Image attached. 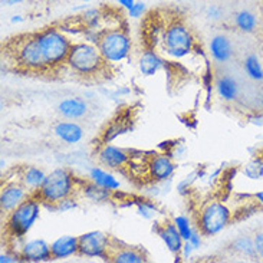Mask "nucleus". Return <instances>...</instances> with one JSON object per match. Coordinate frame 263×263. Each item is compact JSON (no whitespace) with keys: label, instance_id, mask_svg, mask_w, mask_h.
Returning a JSON list of instances; mask_svg holds the SVG:
<instances>
[{"label":"nucleus","instance_id":"1","mask_svg":"<svg viewBox=\"0 0 263 263\" xmlns=\"http://www.w3.org/2000/svg\"><path fill=\"white\" fill-rule=\"evenodd\" d=\"M3 61H6V65L12 68V71L22 75L52 77L37 41V32L7 39L3 43Z\"/></svg>","mask_w":263,"mask_h":263},{"label":"nucleus","instance_id":"2","mask_svg":"<svg viewBox=\"0 0 263 263\" xmlns=\"http://www.w3.org/2000/svg\"><path fill=\"white\" fill-rule=\"evenodd\" d=\"M66 68L78 78L84 81H104L111 72V62H108L95 43L72 42L69 57L66 59Z\"/></svg>","mask_w":263,"mask_h":263},{"label":"nucleus","instance_id":"3","mask_svg":"<svg viewBox=\"0 0 263 263\" xmlns=\"http://www.w3.org/2000/svg\"><path fill=\"white\" fill-rule=\"evenodd\" d=\"M30 196L46 209L55 210L61 201L77 196V176L66 168H57L46 174L42 185Z\"/></svg>","mask_w":263,"mask_h":263},{"label":"nucleus","instance_id":"4","mask_svg":"<svg viewBox=\"0 0 263 263\" xmlns=\"http://www.w3.org/2000/svg\"><path fill=\"white\" fill-rule=\"evenodd\" d=\"M37 41L45 62L52 75H58L66 68V59L71 52L72 41L59 28H46L37 32Z\"/></svg>","mask_w":263,"mask_h":263},{"label":"nucleus","instance_id":"5","mask_svg":"<svg viewBox=\"0 0 263 263\" xmlns=\"http://www.w3.org/2000/svg\"><path fill=\"white\" fill-rule=\"evenodd\" d=\"M194 216V228L199 230L201 236H210L220 233L223 229L229 226V223L233 220V213L229 209L226 203L219 200H209L204 201L197 209Z\"/></svg>","mask_w":263,"mask_h":263},{"label":"nucleus","instance_id":"6","mask_svg":"<svg viewBox=\"0 0 263 263\" xmlns=\"http://www.w3.org/2000/svg\"><path fill=\"white\" fill-rule=\"evenodd\" d=\"M41 203L33 197L29 196L28 199L10 213L6 214L5 220V235L10 239H22L28 233L30 229L33 228L36 220L39 219L41 214Z\"/></svg>","mask_w":263,"mask_h":263},{"label":"nucleus","instance_id":"7","mask_svg":"<svg viewBox=\"0 0 263 263\" xmlns=\"http://www.w3.org/2000/svg\"><path fill=\"white\" fill-rule=\"evenodd\" d=\"M95 45L98 46L104 58L111 64H117L127 59L131 52V37L128 30L121 26L101 30Z\"/></svg>","mask_w":263,"mask_h":263},{"label":"nucleus","instance_id":"8","mask_svg":"<svg viewBox=\"0 0 263 263\" xmlns=\"http://www.w3.org/2000/svg\"><path fill=\"white\" fill-rule=\"evenodd\" d=\"M95 158L102 167H107L108 170L118 171L124 174L131 160V151L111 145L109 142L98 144L97 151H95Z\"/></svg>","mask_w":263,"mask_h":263},{"label":"nucleus","instance_id":"9","mask_svg":"<svg viewBox=\"0 0 263 263\" xmlns=\"http://www.w3.org/2000/svg\"><path fill=\"white\" fill-rule=\"evenodd\" d=\"M79 250L78 255L85 257H101L108 259V252L111 246V236L102 232H88L78 236Z\"/></svg>","mask_w":263,"mask_h":263},{"label":"nucleus","instance_id":"10","mask_svg":"<svg viewBox=\"0 0 263 263\" xmlns=\"http://www.w3.org/2000/svg\"><path fill=\"white\" fill-rule=\"evenodd\" d=\"M30 196L29 190L22 184L19 180L5 178L2 184V194H0V209L2 213L9 214L12 210L23 203Z\"/></svg>","mask_w":263,"mask_h":263},{"label":"nucleus","instance_id":"11","mask_svg":"<svg viewBox=\"0 0 263 263\" xmlns=\"http://www.w3.org/2000/svg\"><path fill=\"white\" fill-rule=\"evenodd\" d=\"M107 260L114 263H142L147 262V255L141 248L127 245L111 236V246Z\"/></svg>","mask_w":263,"mask_h":263},{"label":"nucleus","instance_id":"12","mask_svg":"<svg viewBox=\"0 0 263 263\" xmlns=\"http://www.w3.org/2000/svg\"><path fill=\"white\" fill-rule=\"evenodd\" d=\"M114 193L93 183L91 178L77 177V197H84L92 203H108L112 200Z\"/></svg>","mask_w":263,"mask_h":263},{"label":"nucleus","instance_id":"13","mask_svg":"<svg viewBox=\"0 0 263 263\" xmlns=\"http://www.w3.org/2000/svg\"><path fill=\"white\" fill-rule=\"evenodd\" d=\"M154 232L161 237V240L165 243L167 249L170 250L171 253H174V255L181 253L185 240L183 239V236L180 235L174 221L164 220L161 223H157L154 226Z\"/></svg>","mask_w":263,"mask_h":263},{"label":"nucleus","instance_id":"14","mask_svg":"<svg viewBox=\"0 0 263 263\" xmlns=\"http://www.w3.org/2000/svg\"><path fill=\"white\" fill-rule=\"evenodd\" d=\"M176 165L167 154H151L148 161L149 183H160L173 176Z\"/></svg>","mask_w":263,"mask_h":263},{"label":"nucleus","instance_id":"15","mask_svg":"<svg viewBox=\"0 0 263 263\" xmlns=\"http://www.w3.org/2000/svg\"><path fill=\"white\" fill-rule=\"evenodd\" d=\"M19 259L25 262H49L52 260V253H50V245L42 240V239H35L30 242L25 243L17 252Z\"/></svg>","mask_w":263,"mask_h":263},{"label":"nucleus","instance_id":"16","mask_svg":"<svg viewBox=\"0 0 263 263\" xmlns=\"http://www.w3.org/2000/svg\"><path fill=\"white\" fill-rule=\"evenodd\" d=\"M133 129V118L129 117L128 112H121L115 117L107 128L102 131L101 135V144H107L115 140L118 135L127 134Z\"/></svg>","mask_w":263,"mask_h":263},{"label":"nucleus","instance_id":"17","mask_svg":"<svg viewBox=\"0 0 263 263\" xmlns=\"http://www.w3.org/2000/svg\"><path fill=\"white\" fill-rule=\"evenodd\" d=\"M79 240L75 236H62L50 245L52 260L66 259L73 255H78Z\"/></svg>","mask_w":263,"mask_h":263},{"label":"nucleus","instance_id":"18","mask_svg":"<svg viewBox=\"0 0 263 263\" xmlns=\"http://www.w3.org/2000/svg\"><path fill=\"white\" fill-rule=\"evenodd\" d=\"M45 178H46V174L42 168L35 167V165H25V167L17 168V178L14 180H19L32 194L42 185Z\"/></svg>","mask_w":263,"mask_h":263},{"label":"nucleus","instance_id":"19","mask_svg":"<svg viewBox=\"0 0 263 263\" xmlns=\"http://www.w3.org/2000/svg\"><path fill=\"white\" fill-rule=\"evenodd\" d=\"M58 112L68 120H79V118L85 117L88 112V104L82 98L69 97V98H65L64 101L59 102Z\"/></svg>","mask_w":263,"mask_h":263},{"label":"nucleus","instance_id":"20","mask_svg":"<svg viewBox=\"0 0 263 263\" xmlns=\"http://www.w3.org/2000/svg\"><path fill=\"white\" fill-rule=\"evenodd\" d=\"M210 53L217 64H226L233 57L232 42L228 36L216 35L210 41Z\"/></svg>","mask_w":263,"mask_h":263},{"label":"nucleus","instance_id":"21","mask_svg":"<svg viewBox=\"0 0 263 263\" xmlns=\"http://www.w3.org/2000/svg\"><path fill=\"white\" fill-rule=\"evenodd\" d=\"M53 133L61 141L66 144H77L84 138V129L82 127L72 121H61L53 127Z\"/></svg>","mask_w":263,"mask_h":263},{"label":"nucleus","instance_id":"22","mask_svg":"<svg viewBox=\"0 0 263 263\" xmlns=\"http://www.w3.org/2000/svg\"><path fill=\"white\" fill-rule=\"evenodd\" d=\"M165 66L164 59L160 57V53L153 49H145L142 52L140 62H138V68L140 72L145 77H151L156 75L157 72L160 71L161 68Z\"/></svg>","mask_w":263,"mask_h":263},{"label":"nucleus","instance_id":"23","mask_svg":"<svg viewBox=\"0 0 263 263\" xmlns=\"http://www.w3.org/2000/svg\"><path fill=\"white\" fill-rule=\"evenodd\" d=\"M216 89L220 98L226 102H235L239 98V84L235 78L224 75L216 82Z\"/></svg>","mask_w":263,"mask_h":263},{"label":"nucleus","instance_id":"24","mask_svg":"<svg viewBox=\"0 0 263 263\" xmlns=\"http://www.w3.org/2000/svg\"><path fill=\"white\" fill-rule=\"evenodd\" d=\"M89 178L93 183H97L101 187L111 190V192H117L120 189V181L109 173V171L104 170L101 167H92L89 171Z\"/></svg>","mask_w":263,"mask_h":263},{"label":"nucleus","instance_id":"25","mask_svg":"<svg viewBox=\"0 0 263 263\" xmlns=\"http://www.w3.org/2000/svg\"><path fill=\"white\" fill-rule=\"evenodd\" d=\"M235 22L236 28L239 29L243 33H253L256 32L259 28V19L253 12L250 10H239L235 14Z\"/></svg>","mask_w":263,"mask_h":263},{"label":"nucleus","instance_id":"26","mask_svg":"<svg viewBox=\"0 0 263 263\" xmlns=\"http://www.w3.org/2000/svg\"><path fill=\"white\" fill-rule=\"evenodd\" d=\"M243 68H245L246 75L252 81H255V82H263V65L260 62V59L257 58V55L250 53V55L245 58Z\"/></svg>","mask_w":263,"mask_h":263},{"label":"nucleus","instance_id":"27","mask_svg":"<svg viewBox=\"0 0 263 263\" xmlns=\"http://www.w3.org/2000/svg\"><path fill=\"white\" fill-rule=\"evenodd\" d=\"M232 249L235 250L236 253L242 255L245 257H253L257 256L256 253V248H255V240L252 237H248V236H240L235 239L232 242Z\"/></svg>","mask_w":263,"mask_h":263},{"label":"nucleus","instance_id":"28","mask_svg":"<svg viewBox=\"0 0 263 263\" xmlns=\"http://www.w3.org/2000/svg\"><path fill=\"white\" fill-rule=\"evenodd\" d=\"M243 173L246 177L252 178V180H259L263 177V158L262 157H256L252 161L246 164L243 167Z\"/></svg>","mask_w":263,"mask_h":263},{"label":"nucleus","instance_id":"29","mask_svg":"<svg viewBox=\"0 0 263 263\" xmlns=\"http://www.w3.org/2000/svg\"><path fill=\"white\" fill-rule=\"evenodd\" d=\"M173 221L176 223V226H177L180 235L183 236V239H184V240H189V239L192 237L193 230H194L190 220H189L185 216H177V217H174V220Z\"/></svg>","mask_w":263,"mask_h":263},{"label":"nucleus","instance_id":"30","mask_svg":"<svg viewBox=\"0 0 263 263\" xmlns=\"http://www.w3.org/2000/svg\"><path fill=\"white\" fill-rule=\"evenodd\" d=\"M145 10H147V7H145V3H142V2H135L134 6L128 9V16L129 17H133V19H140L142 17L144 14H145Z\"/></svg>","mask_w":263,"mask_h":263},{"label":"nucleus","instance_id":"31","mask_svg":"<svg viewBox=\"0 0 263 263\" xmlns=\"http://www.w3.org/2000/svg\"><path fill=\"white\" fill-rule=\"evenodd\" d=\"M138 206V212L141 216L147 217V219H151L154 216V212H156V206L154 204H149L147 201H138L137 203Z\"/></svg>","mask_w":263,"mask_h":263},{"label":"nucleus","instance_id":"32","mask_svg":"<svg viewBox=\"0 0 263 263\" xmlns=\"http://www.w3.org/2000/svg\"><path fill=\"white\" fill-rule=\"evenodd\" d=\"M207 17L209 19H212V21H219L221 17V14H223V12H221V9L219 6H216V5H212V6H209V9H207Z\"/></svg>","mask_w":263,"mask_h":263},{"label":"nucleus","instance_id":"33","mask_svg":"<svg viewBox=\"0 0 263 263\" xmlns=\"http://www.w3.org/2000/svg\"><path fill=\"white\" fill-rule=\"evenodd\" d=\"M253 240H255V248H256L257 256L263 259V232H257L255 237H253Z\"/></svg>","mask_w":263,"mask_h":263},{"label":"nucleus","instance_id":"34","mask_svg":"<svg viewBox=\"0 0 263 263\" xmlns=\"http://www.w3.org/2000/svg\"><path fill=\"white\" fill-rule=\"evenodd\" d=\"M189 242L192 243L194 249H200V246H201V233H200L199 230H197L196 228H194V230H193V235L192 237L189 239Z\"/></svg>","mask_w":263,"mask_h":263},{"label":"nucleus","instance_id":"35","mask_svg":"<svg viewBox=\"0 0 263 263\" xmlns=\"http://www.w3.org/2000/svg\"><path fill=\"white\" fill-rule=\"evenodd\" d=\"M19 260L17 253L16 255H6V253H2L0 255V263H14Z\"/></svg>","mask_w":263,"mask_h":263},{"label":"nucleus","instance_id":"36","mask_svg":"<svg viewBox=\"0 0 263 263\" xmlns=\"http://www.w3.org/2000/svg\"><path fill=\"white\" fill-rule=\"evenodd\" d=\"M253 201H255V204L259 210H263V190L253 194Z\"/></svg>","mask_w":263,"mask_h":263},{"label":"nucleus","instance_id":"37","mask_svg":"<svg viewBox=\"0 0 263 263\" xmlns=\"http://www.w3.org/2000/svg\"><path fill=\"white\" fill-rule=\"evenodd\" d=\"M193 249H194V248H193L192 243L189 242V240H185L184 246H183V250H181V252H183V257H189V256H190V253H192Z\"/></svg>","mask_w":263,"mask_h":263},{"label":"nucleus","instance_id":"38","mask_svg":"<svg viewBox=\"0 0 263 263\" xmlns=\"http://www.w3.org/2000/svg\"><path fill=\"white\" fill-rule=\"evenodd\" d=\"M118 3H120V6H122L124 9H131V7L134 6V3H135V0H117Z\"/></svg>","mask_w":263,"mask_h":263},{"label":"nucleus","instance_id":"39","mask_svg":"<svg viewBox=\"0 0 263 263\" xmlns=\"http://www.w3.org/2000/svg\"><path fill=\"white\" fill-rule=\"evenodd\" d=\"M23 2H28V0H2V5L13 6V5H17V3H23Z\"/></svg>","mask_w":263,"mask_h":263},{"label":"nucleus","instance_id":"40","mask_svg":"<svg viewBox=\"0 0 263 263\" xmlns=\"http://www.w3.org/2000/svg\"><path fill=\"white\" fill-rule=\"evenodd\" d=\"M22 19H21V16H14L13 19H12V22H21Z\"/></svg>","mask_w":263,"mask_h":263},{"label":"nucleus","instance_id":"41","mask_svg":"<svg viewBox=\"0 0 263 263\" xmlns=\"http://www.w3.org/2000/svg\"><path fill=\"white\" fill-rule=\"evenodd\" d=\"M260 105H262V108H263V92H262V95H260Z\"/></svg>","mask_w":263,"mask_h":263},{"label":"nucleus","instance_id":"42","mask_svg":"<svg viewBox=\"0 0 263 263\" xmlns=\"http://www.w3.org/2000/svg\"><path fill=\"white\" fill-rule=\"evenodd\" d=\"M82 2H85V3H86V2H91V0H82Z\"/></svg>","mask_w":263,"mask_h":263},{"label":"nucleus","instance_id":"43","mask_svg":"<svg viewBox=\"0 0 263 263\" xmlns=\"http://www.w3.org/2000/svg\"><path fill=\"white\" fill-rule=\"evenodd\" d=\"M49 2H52V0H49Z\"/></svg>","mask_w":263,"mask_h":263}]
</instances>
